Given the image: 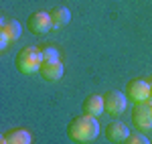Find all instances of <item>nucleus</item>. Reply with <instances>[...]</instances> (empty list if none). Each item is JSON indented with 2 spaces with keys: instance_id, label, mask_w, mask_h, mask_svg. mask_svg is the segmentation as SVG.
Returning a JSON list of instances; mask_svg holds the SVG:
<instances>
[{
  "instance_id": "nucleus-1",
  "label": "nucleus",
  "mask_w": 152,
  "mask_h": 144,
  "mask_svg": "<svg viewBox=\"0 0 152 144\" xmlns=\"http://www.w3.org/2000/svg\"><path fill=\"white\" fill-rule=\"evenodd\" d=\"M97 132H99V122L87 114L73 118L67 128V134L73 142H91L97 136Z\"/></svg>"
},
{
  "instance_id": "nucleus-2",
  "label": "nucleus",
  "mask_w": 152,
  "mask_h": 144,
  "mask_svg": "<svg viewBox=\"0 0 152 144\" xmlns=\"http://www.w3.org/2000/svg\"><path fill=\"white\" fill-rule=\"evenodd\" d=\"M16 69L24 75H33V73L41 71V65H43V51L37 47H24L16 59H14Z\"/></svg>"
},
{
  "instance_id": "nucleus-3",
  "label": "nucleus",
  "mask_w": 152,
  "mask_h": 144,
  "mask_svg": "<svg viewBox=\"0 0 152 144\" xmlns=\"http://www.w3.org/2000/svg\"><path fill=\"white\" fill-rule=\"evenodd\" d=\"M132 122H134L138 128H142V130L152 128V99L138 102V106L132 112Z\"/></svg>"
},
{
  "instance_id": "nucleus-4",
  "label": "nucleus",
  "mask_w": 152,
  "mask_h": 144,
  "mask_svg": "<svg viewBox=\"0 0 152 144\" xmlns=\"http://www.w3.org/2000/svg\"><path fill=\"white\" fill-rule=\"evenodd\" d=\"M104 102H105V112L110 116H120L126 106H128V99L122 91H110L104 96Z\"/></svg>"
},
{
  "instance_id": "nucleus-5",
  "label": "nucleus",
  "mask_w": 152,
  "mask_h": 144,
  "mask_svg": "<svg viewBox=\"0 0 152 144\" xmlns=\"http://www.w3.org/2000/svg\"><path fill=\"white\" fill-rule=\"evenodd\" d=\"M26 26H28V31L31 33H37V35H41V33H47L49 29L53 26L51 24V14L47 12H33L31 16H28V20H26Z\"/></svg>"
},
{
  "instance_id": "nucleus-6",
  "label": "nucleus",
  "mask_w": 152,
  "mask_h": 144,
  "mask_svg": "<svg viewBox=\"0 0 152 144\" xmlns=\"http://www.w3.org/2000/svg\"><path fill=\"white\" fill-rule=\"evenodd\" d=\"M126 89H128V96L134 102H146V99H150V83L144 81V79H132L126 85Z\"/></svg>"
},
{
  "instance_id": "nucleus-7",
  "label": "nucleus",
  "mask_w": 152,
  "mask_h": 144,
  "mask_svg": "<svg viewBox=\"0 0 152 144\" xmlns=\"http://www.w3.org/2000/svg\"><path fill=\"white\" fill-rule=\"evenodd\" d=\"M39 73L45 81H57L63 75V63L61 61H43Z\"/></svg>"
},
{
  "instance_id": "nucleus-8",
  "label": "nucleus",
  "mask_w": 152,
  "mask_h": 144,
  "mask_svg": "<svg viewBox=\"0 0 152 144\" xmlns=\"http://www.w3.org/2000/svg\"><path fill=\"white\" fill-rule=\"evenodd\" d=\"M130 136V130L126 124L122 122H112L107 128H105V138L110 142H126V138Z\"/></svg>"
},
{
  "instance_id": "nucleus-9",
  "label": "nucleus",
  "mask_w": 152,
  "mask_h": 144,
  "mask_svg": "<svg viewBox=\"0 0 152 144\" xmlns=\"http://www.w3.org/2000/svg\"><path fill=\"white\" fill-rule=\"evenodd\" d=\"M102 112H105V102L102 96H89L83 99V114L97 118Z\"/></svg>"
},
{
  "instance_id": "nucleus-10",
  "label": "nucleus",
  "mask_w": 152,
  "mask_h": 144,
  "mask_svg": "<svg viewBox=\"0 0 152 144\" xmlns=\"http://www.w3.org/2000/svg\"><path fill=\"white\" fill-rule=\"evenodd\" d=\"M69 20H71L69 8H65V6H57V8H53V10H51V24H53L55 29L65 26Z\"/></svg>"
},
{
  "instance_id": "nucleus-11",
  "label": "nucleus",
  "mask_w": 152,
  "mask_h": 144,
  "mask_svg": "<svg viewBox=\"0 0 152 144\" xmlns=\"http://www.w3.org/2000/svg\"><path fill=\"white\" fill-rule=\"evenodd\" d=\"M4 142L6 144H31V134L26 130H10L4 134Z\"/></svg>"
},
{
  "instance_id": "nucleus-12",
  "label": "nucleus",
  "mask_w": 152,
  "mask_h": 144,
  "mask_svg": "<svg viewBox=\"0 0 152 144\" xmlns=\"http://www.w3.org/2000/svg\"><path fill=\"white\" fill-rule=\"evenodd\" d=\"M0 33H2V35H6L10 41H16V39L20 37V33H23V29H20V24L16 23V20H8V23L2 24Z\"/></svg>"
},
{
  "instance_id": "nucleus-13",
  "label": "nucleus",
  "mask_w": 152,
  "mask_h": 144,
  "mask_svg": "<svg viewBox=\"0 0 152 144\" xmlns=\"http://www.w3.org/2000/svg\"><path fill=\"white\" fill-rule=\"evenodd\" d=\"M43 51V61H59V51L55 47H45Z\"/></svg>"
},
{
  "instance_id": "nucleus-14",
  "label": "nucleus",
  "mask_w": 152,
  "mask_h": 144,
  "mask_svg": "<svg viewBox=\"0 0 152 144\" xmlns=\"http://www.w3.org/2000/svg\"><path fill=\"white\" fill-rule=\"evenodd\" d=\"M124 144H150V140L144 134H130Z\"/></svg>"
},
{
  "instance_id": "nucleus-15",
  "label": "nucleus",
  "mask_w": 152,
  "mask_h": 144,
  "mask_svg": "<svg viewBox=\"0 0 152 144\" xmlns=\"http://www.w3.org/2000/svg\"><path fill=\"white\" fill-rule=\"evenodd\" d=\"M8 43H10V39H8L6 35H2V33H0V47L6 49V47H8Z\"/></svg>"
},
{
  "instance_id": "nucleus-16",
  "label": "nucleus",
  "mask_w": 152,
  "mask_h": 144,
  "mask_svg": "<svg viewBox=\"0 0 152 144\" xmlns=\"http://www.w3.org/2000/svg\"><path fill=\"white\" fill-rule=\"evenodd\" d=\"M150 99H152V87H150Z\"/></svg>"
}]
</instances>
